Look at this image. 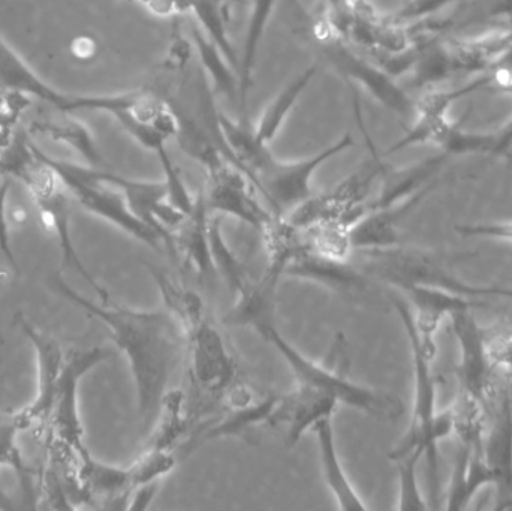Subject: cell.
Listing matches in <instances>:
<instances>
[{
  "label": "cell",
  "mask_w": 512,
  "mask_h": 511,
  "mask_svg": "<svg viewBox=\"0 0 512 511\" xmlns=\"http://www.w3.org/2000/svg\"><path fill=\"white\" fill-rule=\"evenodd\" d=\"M71 50L77 59L89 60L95 54V42L89 38H78L72 42Z\"/></svg>",
  "instance_id": "obj_42"
},
{
  "label": "cell",
  "mask_w": 512,
  "mask_h": 511,
  "mask_svg": "<svg viewBox=\"0 0 512 511\" xmlns=\"http://www.w3.org/2000/svg\"><path fill=\"white\" fill-rule=\"evenodd\" d=\"M432 191L427 186L408 200L384 209L372 210L361 216L354 225L346 230L349 248L352 251H375V249L396 248L400 243V225L408 218L412 210L420 206L421 201Z\"/></svg>",
  "instance_id": "obj_16"
},
{
  "label": "cell",
  "mask_w": 512,
  "mask_h": 511,
  "mask_svg": "<svg viewBox=\"0 0 512 511\" xmlns=\"http://www.w3.org/2000/svg\"><path fill=\"white\" fill-rule=\"evenodd\" d=\"M450 320L459 345L460 390L487 405L496 393V371L487 353L486 329L480 326L471 309L457 312Z\"/></svg>",
  "instance_id": "obj_12"
},
{
  "label": "cell",
  "mask_w": 512,
  "mask_h": 511,
  "mask_svg": "<svg viewBox=\"0 0 512 511\" xmlns=\"http://www.w3.org/2000/svg\"><path fill=\"white\" fill-rule=\"evenodd\" d=\"M412 312L415 329L420 338L421 347L432 359H436L438 336L441 324L450 320L457 312L472 308L469 297L451 293L442 288L426 287V285H408L400 288Z\"/></svg>",
  "instance_id": "obj_14"
},
{
  "label": "cell",
  "mask_w": 512,
  "mask_h": 511,
  "mask_svg": "<svg viewBox=\"0 0 512 511\" xmlns=\"http://www.w3.org/2000/svg\"><path fill=\"white\" fill-rule=\"evenodd\" d=\"M453 0H408L394 15L393 20L397 23H408V21L421 20L444 9Z\"/></svg>",
  "instance_id": "obj_37"
},
{
  "label": "cell",
  "mask_w": 512,
  "mask_h": 511,
  "mask_svg": "<svg viewBox=\"0 0 512 511\" xmlns=\"http://www.w3.org/2000/svg\"><path fill=\"white\" fill-rule=\"evenodd\" d=\"M316 71H318V68L315 65L304 69L294 80L289 81L277 93L276 98H273V101L264 108L258 123L254 126L256 135L262 143L270 144L277 137L283 123L286 122L289 114L294 110L297 102L300 101L301 95L306 92L307 87L315 78Z\"/></svg>",
  "instance_id": "obj_24"
},
{
  "label": "cell",
  "mask_w": 512,
  "mask_h": 511,
  "mask_svg": "<svg viewBox=\"0 0 512 511\" xmlns=\"http://www.w3.org/2000/svg\"><path fill=\"white\" fill-rule=\"evenodd\" d=\"M456 231L468 239L512 243V221L471 222L457 225Z\"/></svg>",
  "instance_id": "obj_36"
},
{
  "label": "cell",
  "mask_w": 512,
  "mask_h": 511,
  "mask_svg": "<svg viewBox=\"0 0 512 511\" xmlns=\"http://www.w3.org/2000/svg\"><path fill=\"white\" fill-rule=\"evenodd\" d=\"M512 150V117L501 128L493 131L492 156H505Z\"/></svg>",
  "instance_id": "obj_41"
},
{
  "label": "cell",
  "mask_w": 512,
  "mask_h": 511,
  "mask_svg": "<svg viewBox=\"0 0 512 511\" xmlns=\"http://www.w3.org/2000/svg\"><path fill=\"white\" fill-rule=\"evenodd\" d=\"M191 359V380L201 398L227 401L239 387L237 366L224 338L206 314L182 327Z\"/></svg>",
  "instance_id": "obj_7"
},
{
  "label": "cell",
  "mask_w": 512,
  "mask_h": 511,
  "mask_svg": "<svg viewBox=\"0 0 512 511\" xmlns=\"http://www.w3.org/2000/svg\"><path fill=\"white\" fill-rule=\"evenodd\" d=\"M453 435L460 446L483 452L486 437V404L460 390L450 407Z\"/></svg>",
  "instance_id": "obj_27"
},
{
  "label": "cell",
  "mask_w": 512,
  "mask_h": 511,
  "mask_svg": "<svg viewBox=\"0 0 512 511\" xmlns=\"http://www.w3.org/2000/svg\"><path fill=\"white\" fill-rule=\"evenodd\" d=\"M492 69L498 74H512V39L510 44L499 54L498 59L493 63Z\"/></svg>",
  "instance_id": "obj_43"
},
{
  "label": "cell",
  "mask_w": 512,
  "mask_h": 511,
  "mask_svg": "<svg viewBox=\"0 0 512 511\" xmlns=\"http://www.w3.org/2000/svg\"><path fill=\"white\" fill-rule=\"evenodd\" d=\"M207 173V209L215 215H228L264 233L277 216L258 200V191L248 176L230 159Z\"/></svg>",
  "instance_id": "obj_11"
},
{
  "label": "cell",
  "mask_w": 512,
  "mask_h": 511,
  "mask_svg": "<svg viewBox=\"0 0 512 511\" xmlns=\"http://www.w3.org/2000/svg\"><path fill=\"white\" fill-rule=\"evenodd\" d=\"M421 459H423L421 453L412 452L394 461L399 471V494H397L399 510H427L430 507L418 482V465Z\"/></svg>",
  "instance_id": "obj_31"
},
{
  "label": "cell",
  "mask_w": 512,
  "mask_h": 511,
  "mask_svg": "<svg viewBox=\"0 0 512 511\" xmlns=\"http://www.w3.org/2000/svg\"><path fill=\"white\" fill-rule=\"evenodd\" d=\"M510 30H511V32H512V27H511V29H510Z\"/></svg>",
  "instance_id": "obj_46"
},
{
  "label": "cell",
  "mask_w": 512,
  "mask_h": 511,
  "mask_svg": "<svg viewBox=\"0 0 512 511\" xmlns=\"http://www.w3.org/2000/svg\"><path fill=\"white\" fill-rule=\"evenodd\" d=\"M318 441L319 461H321L322 477L325 485L336 498L337 506L342 510H366L367 506L361 500L354 485L349 480L339 452H337L336 434H334L333 417L321 420L312 429Z\"/></svg>",
  "instance_id": "obj_20"
},
{
  "label": "cell",
  "mask_w": 512,
  "mask_h": 511,
  "mask_svg": "<svg viewBox=\"0 0 512 511\" xmlns=\"http://www.w3.org/2000/svg\"><path fill=\"white\" fill-rule=\"evenodd\" d=\"M18 434H20V431L12 422L11 416L0 420V467L5 465V467L15 471L18 479H20L21 486H24L26 492H29L30 489L27 486L32 480V474H30L29 467H27L20 450H18L17 440H15Z\"/></svg>",
  "instance_id": "obj_34"
},
{
  "label": "cell",
  "mask_w": 512,
  "mask_h": 511,
  "mask_svg": "<svg viewBox=\"0 0 512 511\" xmlns=\"http://www.w3.org/2000/svg\"><path fill=\"white\" fill-rule=\"evenodd\" d=\"M411 71L414 83L420 87L444 80L451 72L456 71L451 48L436 41L418 45L417 57Z\"/></svg>",
  "instance_id": "obj_30"
},
{
  "label": "cell",
  "mask_w": 512,
  "mask_h": 511,
  "mask_svg": "<svg viewBox=\"0 0 512 511\" xmlns=\"http://www.w3.org/2000/svg\"><path fill=\"white\" fill-rule=\"evenodd\" d=\"M487 84H490V75L489 77L478 78L474 83L460 87V89L450 90V92L429 93V95L424 96L415 108L414 125L402 140L397 141L387 150V155L400 152L406 147L417 146V144H435V146H438L442 135L453 125V122L448 119V110H450L451 105L457 99L463 98V96L477 90L478 87L487 86Z\"/></svg>",
  "instance_id": "obj_17"
},
{
  "label": "cell",
  "mask_w": 512,
  "mask_h": 511,
  "mask_svg": "<svg viewBox=\"0 0 512 511\" xmlns=\"http://www.w3.org/2000/svg\"><path fill=\"white\" fill-rule=\"evenodd\" d=\"M218 2L219 5L222 6V9H224L225 14H227L230 18L233 17V6L237 0H218Z\"/></svg>",
  "instance_id": "obj_44"
},
{
  "label": "cell",
  "mask_w": 512,
  "mask_h": 511,
  "mask_svg": "<svg viewBox=\"0 0 512 511\" xmlns=\"http://www.w3.org/2000/svg\"><path fill=\"white\" fill-rule=\"evenodd\" d=\"M0 509L9 510L12 509L11 500L6 497L5 491H3L2 486H0Z\"/></svg>",
  "instance_id": "obj_45"
},
{
  "label": "cell",
  "mask_w": 512,
  "mask_h": 511,
  "mask_svg": "<svg viewBox=\"0 0 512 511\" xmlns=\"http://www.w3.org/2000/svg\"><path fill=\"white\" fill-rule=\"evenodd\" d=\"M57 291L104 324L126 357L137 393L141 431L150 432L168 392L171 377L186 351L185 333L170 311H138L107 300L95 303L54 279Z\"/></svg>",
  "instance_id": "obj_1"
},
{
  "label": "cell",
  "mask_w": 512,
  "mask_h": 511,
  "mask_svg": "<svg viewBox=\"0 0 512 511\" xmlns=\"http://www.w3.org/2000/svg\"><path fill=\"white\" fill-rule=\"evenodd\" d=\"M18 324L36 354V393L33 401L12 414L11 419L18 431L24 432L30 429L36 440L44 443L47 438L51 410H53L57 381H59L65 356L62 348L53 338L33 327L29 321L18 318Z\"/></svg>",
  "instance_id": "obj_10"
},
{
  "label": "cell",
  "mask_w": 512,
  "mask_h": 511,
  "mask_svg": "<svg viewBox=\"0 0 512 511\" xmlns=\"http://www.w3.org/2000/svg\"><path fill=\"white\" fill-rule=\"evenodd\" d=\"M159 491H161V480L137 486L129 494L126 510L144 511L149 509L155 498L158 497Z\"/></svg>",
  "instance_id": "obj_40"
},
{
  "label": "cell",
  "mask_w": 512,
  "mask_h": 511,
  "mask_svg": "<svg viewBox=\"0 0 512 511\" xmlns=\"http://www.w3.org/2000/svg\"><path fill=\"white\" fill-rule=\"evenodd\" d=\"M191 17L197 21L203 32L221 48L222 53L227 56L231 65L240 74V56L231 41L230 32H228L231 18L225 14L218 0H195Z\"/></svg>",
  "instance_id": "obj_28"
},
{
  "label": "cell",
  "mask_w": 512,
  "mask_h": 511,
  "mask_svg": "<svg viewBox=\"0 0 512 511\" xmlns=\"http://www.w3.org/2000/svg\"><path fill=\"white\" fill-rule=\"evenodd\" d=\"M176 467V456L167 450L147 449L129 468L132 486L162 480Z\"/></svg>",
  "instance_id": "obj_32"
},
{
  "label": "cell",
  "mask_w": 512,
  "mask_h": 511,
  "mask_svg": "<svg viewBox=\"0 0 512 511\" xmlns=\"http://www.w3.org/2000/svg\"><path fill=\"white\" fill-rule=\"evenodd\" d=\"M319 36V48L337 74L342 75L352 86L361 87L391 113L403 119L415 116L417 102L412 101L411 96L397 84L393 75L388 74L375 60L366 59L352 50L348 42L336 35L327 24H324Z\"/></svg>",
  "instance_id": "obj_6"
},
{
  "label": "cell",
  "mask_w": 512,
  "mask_h": 511,
  "mask_svg": "<svg viewBox=\"0 0 512 511\" xmlns=\"http://www.w3.org/2000/svg\"><path fill=\"white\" fill-rule=\"evenodd\" d=\"M276 0H251L248 29H246L243 53L240 56V119H248V99L254 86L256 57L259 45L267 30L268 21L273 14Z\"/></svg>",
  "instance_id": "obj_23"
},
{
  "label": "cell",
  "mask_w": 512,
  "mask_h": 511,
  "mask_svg": "<svg viewBox=\"0 0 512 511\" xmlns=\"http://www.w3.org/2000/svg\"><path fill=\"white\" fill-rule=\"evenodd\" d=\"M210 248H212L216 273L224 278L231 293L239 297L248 288L251 281L246 275L245 267L231 251L224 234H222L221 215H215V213H212V219H210Z\"/></svg>",
  "instance_id": "obj_29"
},
{
  "label": "cell",
  "mask_w": 512,
  "mask_h": 511,
  "mask_svg": "<svg viewBox=\"0 0 512 511\" xmlns=\"http://www.w3.org/2000/svg\"><path fill=\"white\" fill-rule=\"evenodd\" d=\"M108 359H110V351L104 347L72 351L68 357H65L59 381H57L53 410H51L44 444L47 441H53L59 446L72 450L78 456L87 452L80 405H78V390H80L81 380L92 369L107 362Z\"/></svg>",
  "instance_id": "obj_9"
},
{
  "label": "cell",
  "mask_w": 512,
  "mask_h": 511,
  "mask_svg": "<svg viewBox=\"0 0 512 511\" xmlns=\"http://www.w3.org/2000/svg\"><path fill=\"white\" fill-rule=\"evenodd\" d=\"M453 464L445 507L447 510H465L484 488L492 486V476L484 461L483 452L460 444Z\"/></svg>",
  "instance_id": "obj_21"
},
{
  "label": "cell",
  "mask_w": 512,
  "mask_h": 511,
  "mask_svg": "<svg viewBox=\"0 0 512 511\" xmlns=\"http://www.w3.org/2000/svg\"><path fill=\"white\" fill-rule=\"evenodd\" d=\"M394 311L399 315L411 348L412 371H414V398H412L411 422L402 440L391 450V461H397L408 453L423 455L429 474L430 501L438 507L441 498V477H439V441L436 434V419L439 410L436 407V378L433 374L435 359L421 347L417 329L412 320L411 308L403 297H394Z\"/></svg>",
  "instance_id": "obj_3"
},
{
  "label": "cell",
  "mask_w": 512,
  "mask_h": 511,
  "mask_svg": "<svg viewBox=\"0 0 512 511\" xmlns=\"http://www.w3.org/2000/svg\"><path fill=\"white\" fill-rule=\"evenodd\" d=\"M48 113H38L29 122V131L32 134L44 135L56 143L74 149L81 158H84L90 167L101 168L102 159L98 144L93 138L92 132L74 113L50 107Z\"/></svg>",
  "instance_id": "obj_19"
},
{
  "label": "cell",
  "mask_w": 512,
  "mask_h": 511,
  "mask_svg": "<svg viewBox=\"0 0 512 511\" xmlns=\"http://www.w3.org/2000/svg\"><path fill=\"white\" fill-rule=\"evenodd\" d=\"M189 36L197 51L198 59L204 72L210 77L216 95L224 96L228 101L239 107L240 104V78L230 60L227 59L221 48L203 32L197 21L191 17L189 20Z\"/></svg>",
  "instance_id": "obj_22"
},
{
  "label": "cell",
  "mask_w": 512,
  "mask_h": 511,
  "mask_svg": "<svg viewBox=\"0 0 512 511\" xmlns=\"http://www.w3.org/2000/svg\"><path fill=\"white\" fill-rule=\"evenodd\" d=\"M210 219L212 212L207 209L204 195L200 194L192 212L173 231L176 255H182L185 263L201 279H213L218 275L210 248Z\"/></svg>",
  "instance_id": "obj_18"
},
{
  "label": "cell",
  "mask_w": 512,
  "mask_h": 511,
  "mask_svg": "<svg viewBox=\"0 0 512 511\" xmlns=\"http://www.w3.org/2000/svg\"><path fill=\"white\" fill-rule=\"evenodd\" d=\"M354 147V138L343 135L316 155L297 161H280L274 156L270 164L255 177L258 194L267 201L277 218H286L298 206L313 197V174L334 156Z\"/></svg>",
  "instance_id": "obj_8"
},
{
  "label": "cell",
  "mask_w": 512,
  "mask_h": 511,
  "mask_svg": "<svg viewBox=\"0 0 512 511\" xmlns=\"http://www.w3.org/2000/svg\"><path fill=\"white\" fill-rule=\"evenodd\" d=\"M150 14L161 18L191 15L195 0H137Z\"/></svg>",
  "instance_id": "obj_39"
},
{
  "label": "cell",
  "mask_w": 512,
  "mask_h": 511,
  "mask_svg": "<svg viewBox=\"0 0 512 511\" xmlns=\"http://www.w3.org/2000/svg\"><path fill=\"white\" fill-rule=\"evenodd\" d=\"M191 416L186 411V398L182 390H168L161 410L150 431L147 449L174 452L189 428Z\"/></svg>",
  "instance_id": "obj_25"
},
{
  "label": "cell",
  "mask_w": 512,
  "mask_h": 511,
  "mask_svg": "<svg viewBox=\"0 0 512 511\" xmlns=\"http://www.w3.org/2000/svg\"><path fill=\"white\" fill-rule=\"evenodd\" d=\"M254 329L276 348L294 375L297 386L327 393L336 398L339 405L369 414L376 419L397 420L402 416L403 404L397 396L355 383L346 375L340 360L343 354V345L340 342L334 345L327 360L318 363L304 356L291 342L286 341L285 336L277 329L274 318L261 321Z\"/></svg>",
  "instance_id": "obj_2"
},
{
  "label": "cell",
  "mask_w": 512,
  "mask_h": 511,
  "mask_svg": "<svg viewBox=\"0 0 512 511\" xmlns=\"http://www.w3.org/2000/svg\"><path fill=\"white\" fill-rule=\"evenodd\" d=\"M492 422L486 429L483 458L492 476L495 489V509L512 507V399L510 390L496 392Z\"/></svg>",
  "instance_id": "obj_13"
},
{
  "label": "cell",
  "mask_w": 512,
  "mask_h": 511,
  "mask_svg": "<svg viewBox=\"0 0 512 511\" xmlns=\"http://www.w3.org/2000/svg\"><path fill=\"white\" fill-rule=\"evenodd\" d=\"M337 407L339 402L333 396L310 387L297 386L292 392L279 395L268 426L285 428L286 444L292 449L321 420L333 417Z\"/></svg>",
  "instance_id": "obj_15"
},
{
  "label": "cell",
  "mask_w": 512,
  "mask_h": 511,
  "mask_svg": "<svg viewBox=\"0 0 512 511\" xmlns=\"http://www.w3.org/2000/svg\"><path fill=\"white\" fill-rule=\"evenodd\" d=\"M159 162H161L162 171H164V183L167 188V201L174 209L179 210L183 215H189L194 209L195 201L197 198L192 197L180 174L179 168L174 164L173 159L170 158L167 146L162 147L156 152Z\"/></svg>",
  "instance_id": "obj_33"
},
{
  "label": "cell",
  "mask_w": 512,
  "mask_h": 511,
  "mask_svg": "<svg viewBox=\"0 0 512 511\" xmlns=\"http://www.w3.org/2000/svg\"><path fill=\"white\" fill-rule=\"evenodd\" d=\"M279 395L267 396L262 401H249L231 407V413L222 422L216 423L201 435L200 443L219 440V438L239 437L256 426H268Z\"/></svg>",
  "instance_id": "obj_26"
},
{
  "label": "cell",
  "mask_w": 512,
  "mask_h": 511,
  "mask_svg": "<svg viewBox=\"0 0 512 511\" xmlns=\"http://www.w3.org/2000/svg\"><path fill=\"white\" fill-rule=\"evenodd\" d=\"M352 263L366 273L375 276L397 290L408 285H426L442 288L451 293L469 297H511L512 290L496 287H475L451 273L435 255L418 249H403L400 246L375 251H352Z\"/></svg>",
  "instance_id": "obj_4"
},
{
  "label": "cell",
  "mask_w": 512,
  "mask_h": 511,
  "mask_svg": "<svg viewBox=\"0 0 512 511\" xmlns=\"http://www.w3.org/2000/svg\"><path fill=\"white\" fill-rule=\"evenodd\" d=\"M8 192L9 177H3L0 180V252L5 255L6 261L11 266L17 267L14 257V249H12L11 233H9L8 221Z\"/></svg>",
  "instance_id": "obj_38"
},
{
  "label": "cell",
  "mask_w": 512,
  "mask_h": 511,
  "mask_svg": "<svg viewBox=\"0 0 512 511\" xmlns=\"http://www.w3.org/2000/svg\"><path fill=\"white\" fill-rule=\"evenodd\" d=\"M45 158L56 170L66 191L84 210L155 251H170L167 242L132 212L120 189L102 177L101 168L63 161L47 153Z\"/></svg>",
  "instance_id": "obj_5"
},
{
  "label": "cell",
  "mask_w": 512,
  "mask_h": 511,
  "mask_svg": "<svg viewBox=\"0 0 512 511\" xmlns=\"http://www.w3.org/2000/svg\"><path fill=\"white\" fill-rule=\"evenodd\" d=\"M487 353L495 371L512 377V324L486 329Z\"/></svg>",
  "instance_id": "obj_35"
},
{
  "label": "cell",
  "mask_w": 512,
  "mask_h": 511,
  "mask_svg": "<svg viewBox=\"0 0 512 511\" xmlns=\"http://www.w3.org/2000/svg\"><path fill=\"white\" fill-rule=\"evenodd\" d=\"M511 381H512V377H511Z\"/></svg>",
  "instance_id": "obj_47"
}]
</instances>
